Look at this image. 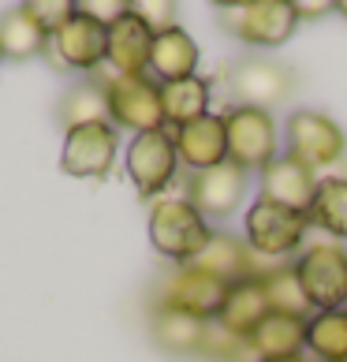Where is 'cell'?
<instances>
[{"label": "cell", "mask_w": 347, "mask_h": 362, "mask_svg": "<svg viewBox=\"0 0 347 362\" xmlns=\"http://www.w3.org/2000/svg\"><path fill=\"white\" fill-rule=\"evenodd\" d=\"M220 26L250 49H280L299 30L295 0H232L217 8Z\"/></svg>", "instance_id": "cell-1"}, {"label": "cell", "mask_w": 347, "mask_h": 362, "mask_svg": "<svg viewBox=\"0 0 347 362\" xmlns=\"http://www.w3.org/2000/svg\"><path fill=\"white\" fill-rule=\"evenodd\" d=\"M213 239L209 221L198 213L187 198H157L150 209V243L161 258L180 265H191Z\"/></svg>", "instance_id": "cell-2"}, {"label": "cell", "mask_w": 347, "mask_h": 362, "mask_svg": "<svg viewBox=\"0 0 347 362\" xmlns=\"http://www.w3.org/2000/svg\"><path fill=\"white\" fill-rule=\"evenodd\" d=\"M314 314L347 310V250L340 243H306L291 262Z\"/></svg>", "instance_id": "cell-3"}, {"label": "cell", "mask_w": 347, "mask_h": 362, "mask_svg": "<svg viewBox=\"0 0 347 362\" xmlns=\"http://www.w3.org/2000/svg\"><path fill=\"white\" fill-rule=\"evenodd\" d=\"M284 153L310 172L332 168L347 157V135L322 109H291L284 119Z\"/></svg>", "instance_id": "cell-4"}, {"label": "cell", "mask_w": 347, "mask_h": 362, "mask_svg": "<svg viewBox=\"0 0 347 362\" xmlns=\"http://www.w3.org/2000/svg\"><path fill=\"white\" fill-rule=\"evenodd\" d=\"M306 232H310V217L295 209H284L276 202L254 198V206L243 217V243L250 254L261 258H291L306 247Z\"/></svg>", "instance_id": "cell-5"}, {"label": "cell", "mask_w": 347, "mask_h": 362, "mask_svg": "<svg viewBox=\"0 0 347 362\" xmlns=\"http://www.w3.org/2000/svg\"><path fill=\"white\" fill-rule=\"evenodd\" d=\"M224 139H228V160L243 172H261L280 157V127L273 112L265 109H243L232 105L224 112Z\"/></svg>", "instance_id": "cell-6"}, {"label": "cell", "mask_w": 347, "mask_h": 362, "mask_svg": "<svg viewBox=\"0 0 347 362\" xmlns=\"http://www.w3.org/2000/svg\"><path fill=\"white\" fill-rule=\"evenodd\" d=\"M105 101H109V124L150 135L165 131V109H161V83L150 75H109L101 78Z\"/></svg>", "instance_id": "cell-7"}, {"label": "cell", "mask_w": 347, "mask_h": 362, "mask_svg": "<svg viewBox=\"0 0 347 362\" xmlns=\"http://www.w3.org/2000/svg\"><path fill=\"white\" fill-rule=\"evenodd\" d=\"M45 57L64 71H83L93 75L109 60V26H101L98 19L83 16V11H71V19H64L57 30L49 34V49Z\"/></svg>", "instance_id": "cell-8"}, {"label": "cell", "mask_w": 347, "mask_h": 362, "mask_svg": "<svg viewBox=\"0 0 347 362\" xmlns=\"http://www.w3.org/2000/svg\"><path fill=\"white\" fill-rule=\"evenodd\" d=\"M224 78H228L235 105H243V109H265V112L284 101L291 86H295L291 68L273 57H243L224 71Z\"/></svg>", "instance_id": "cell-9"}, {"label": "cell", "mask_w": 347, "mask_h": 362, "mask_svg": "<svg viewBox=\"0 0 347 362\" xmlns=\"http://www.w3.org/2000/svg\"><path fill=\"white\" fill-rule=\"evenodd\" d=\"M180 157L172 131H150V135H135L127 146V176L135 183L139 198H157L165 187L176 180Z\"/></svg>", "instance_id": "cell-10"}, {"label": "cell", "mask_w": 347, "mask_h": 362, "mask_svg": "<svg viewBox=\"0 0 347 362\" xmlns=\"http://www.w3.org/2000/svg\"><path fill=\"white\" fill-rule=\"evenodd\" d=\"M247 198V172L235 168L232 160H224L217 168L191 172L187 180V202H191L206 221H224L243 206Z\"/></svg>", "instance_id": "cell-11"}, {"label": "cell", "mask_w": 347, "mask_h": 362, "mask_svg": "<svg viewBox=\"0 0 347 362\" xmlns=\"http://www.w3.org/2000/svg\"><path fill=\"white\" fill-rule=\"evenodd\" d=\"M224 295H228V284H220L217 276L194 269V265H180V269L161 284V291H157V306L213 321L224 306Z\"/></svg>", "instance_id": "cell-12"}, {"label": "cell", "mask_w": 347, "mask_h": 362, "mask_svg": "<svg viewBox=\"0 0 347 362\" xmlns=\"http://www.w3.org/2000/svg\"><path fill=\"white\" fill-rule=\"evenodd\" d=\"M116 127L112 124H86L68 131L60 153V168L75 180H105L116 160Z\"/></svg>", "instance_id": "cell-13"}, {"label": "cell", "mask_w": 347, "mask_h": 362, "mask_svg": "<svg viewBox=\"0 0 347 362\" xmlns=\"http://www.w3.org/2000/svg\"><path fill=\"white\" fill-rule=\"evenodd\" d=\"M172 142H176V157L183 168L191 172H206L217 168L228 160V139H224V116L206 112L172 131Z\"/></svg>", "instance_id": "cell-14"}, {"label": "cell", "mask_w": 347, "mask_h": 362, "mask_svg": "<svg viewBox=\"0 0 347 362\" xmlns=\"http://www.w3.org/2000/svg\"><path fill=\"white\" fill-rule=\"evenodd\" d=\"M317 172H310L306 165H299L295 157L280 153L269 168L261 172V194L265 202H276L284 209H295L310 217V206H314V191H317Z\"/></svg>", "instance_id": "cell-15"}, {"label": "cell", "mask_w": 347, "mask_h": 362, "mask_svg": "<svg viewBox=\"0 0 347 362\" xmlns=\"http://www.w3.org/2000/svg\"><path fill=\"white\" fill-rule=\"evenodd\" d=\"M269 314H273L269 291H265V280H261V269H258L254 276H247V280H239V284L228 288L220 314L213 321H217L224 332H232L235 340H250V337H254V329Z\"/></svg>", "instance_id": "cell-16"}, {"label": "cell", "mask_w": 347, "mask_h": 362, "mask_svg": "<svg viewBox=\"0 0 347 362\" xmlns=\"http://www.w3.org/2000/svg\"><path fill=\"white\" fill-rule=\"evenodd\" d=\"M150 49H153L150 26L127 4L124 16L109 26V60L105 64H112L116 75H146L150 71Z\"/></svg>", "instance_id": "cell-17"}, {"label": "cell", "mask_w": 347, "mask_h": 362, "mask_svg": "<svg viewBox=\"0 0 347 362\" xmlns=\"http://www.w3.org/2000/svg\"><path fill=\"white\" fill-rule=\"evenodd\" d=\"M191 265H194V269H202V273H209V276H217L220 284H228V288L258 273L250 247L243 243V239L228 235V232H213V239L206 243V250L198 254Z\"/></svg>", "instance_id": "cell-18"}, {"label": "cell", "mask_w": 347, "mask_h": 362, "mask_svg": "<svg viewBox=\"0 0 347 362\" xmlns=\"http://www.w3.org/2000/svg\"><path fill=\"white\" fill-rule=\"evenodd\" d=\"M49 49V30L26 4L0 11V60H30Z\"/></svg>", "instance_id": "cell-19"}, {"label": "cell", "mask_w": 347, "mask_h": 362, "mask_svg": "<svg viewBox=\"0 0 347 362\" xmlns=\"http://www.w3.org/2000/svg\"><path fill=\"white\" fill-rule=\"evenodd\" d=\"M206 325L209 321L183 310H168V306H153L150 314V337L168 355H198L206 340Z\"/></svg>", "instance_id": "cell-20"}, {"label": "cell", "mask_w": 347, "mask_h": 362, "mask_svg": "<svg viewBox=\"0 0 347 362\" xmlns=\"http://www.w3.org/2000/svg\"><path fill=\"white\" fill-rule=\"evenodd\" d=\"M150 71H153V78H161V83H176V78L198 75V42L183 30V26L157 34L153 49H150Z\"/></svg>", "instance_id": "cell-21"}, {"label": "cell", "mask_w": 347, "mask_h": 362, "mask_svg": "<svg viewBox=\"0 0 347 362\" xmlns=\"http://www.w3.org/2000/svg\"><path fill=\"white\" fill-rule=\"evenodd\" d=\"M254 358H288L306 351V321L291 314H269L247 340Z\"/></svg>", "instance_id": "cell-22"}, {"label": "cell", "mask_w": 347, "mask_h": 362, "mask_svg": "<svg viewBox=\"0 0 347 362\" xmlns=\"http://www.w3.org/2000/svg\"><path fill=\"white\" fill-rule=\"evenodd\" d=\"M209 78H176V83H161V109H165V127H183L191 119L209 112Z\"/></svg>", "instance_id": "cell-23"}, {"label": "cell", "mask_w": 347, "mask_h": 362, "mask_svg": "<svg viewBox=\"0 0 347 362\" xmlns=\"http://www.w3.org/2000/svg\"><path fill=\"white\" fill-rule=\"evenodd\" d=\"M57 119L64 131L86 127V124H109V101H105L101 78H86V83L71 86L57 105Z\"/></svg>", "instance_id": "cell-24"}, {"label": "cell", "mask_w": 347, "mask_h": 362, "mask_svg": "<svg viewBox=\"0 0 347 362\" xmlns=\"http://www.w3.org/2000/svg\"><path fill=\"white\" fill-rule=\"evenodd\" d=\"M310 224L347 243V176H322L310 206Z\"/></svg>", "instance_id": "cell-25"}, {"label": "cell", "mask_w": 347, "mask_h": 362, "mask_svg": "<svg viewBox=\"0 0 347 362\" xmlns=\"http://www.w3.org/2000/svg\"><path fill=\"white\" fill-rule=\"evenodd\" d=\"M306 351L317 362H347V310H325L306 321Z\"/></svg>", "instance_id": "cell-26"}, {"label": "cell", "mask_w": 347, "mask_h": 362, "mask_svg": "<svg viewBox=\"0 0 347 362\" xmlns=\"http://www.w3.org/2000/svg\"><path fill=\"white\" fill-rule=\"evenodd\" d=\"M261 280H265V291H269L273 314H291V317H302V321L314 317V306L306 303V295H302V288H299L295 273H291V265L261 269Z\"/></svg>", "instance_id": "cell-27"}, {"label": "cell", "mask_w": 347, "mask_h": 362, "mask_svg": "<svg viewBox=\"0 0 347 362\" xmlns=\"http://www.w3.org/2000/svg\"><path fill=\"white\" fill-rule=\"evenodd\" d=\"M202 355H213L220 362H239L243 355H250V347H247V340H235L232 332H224L217 321H209L206 340H202Z\"/></svg>", "instance_id": "cell-28"}, {"label": "cell", "mask_w": 347, "mask_h": 362, "mask_svg": "<svg viewBox=\"0 0 347 362\" xmlns=\"http://www.w3.org/2000/svg\"><path fill=\"white\" fill-rule=\"evenodd\" d=\"M131 11L150 26V34H165V30H176L180 26V8L176 4H168V0H139V4H131Z\"/></svg>", "instance_id": "cell-29"}, {"label": "cell", "mask_w": 347, "mask_h": 362, "mask_svg": "<svg viewBox=\"0 0 347 362\" xmlns=\"http://www.w3.org/2000/svg\"><path fill=\"white\" fill-rule=\"evenodd\" d=\"M26 8H30L34 16L42 19V26H45L49 34L57 30V26H60L64 19H71V11H75V4H45V0H30Z\"/></svg>", "instance_id": "cell-30"}, {"label": "cell", "mask_w": 347, "mask_h": 362, "mask_svg": "<svg viewBox=\"0 0 347 362\" xmlns=\"http://www.w3.org/2000/svg\"><path fill=\"white\" fill-rule=\"evenodd\" d=\"M299 8V19H314V16H329L336 11V4H295Z\"/></svg>", "instance_id": "cell-31"}, {"label": "cell", "mask_w": 347, "mask_h": 362, "mask_svg": "<svg viewBox=\"0 0 347 362\" xmlns=\"http://www.w3.org/2000/svg\"><path fill=\"white\" fill-rule=\"evenodd\" d=\"M254 362H306L302 355H288V358H254Z\"/></svg>", "instance_id": "cell-32"}, {"label": "cell", "mask_w": 347, "mask_h": 362, "mask_svg": "<svg viewBox=\"0 0 347 362\" xmlns=\"http://www.w3.org/2000/svg\"><path fill=\"white\" fill-rule=\"evenodd\" d=\"M336 16H343V19H347V0H340V4H336Z\"/></svg>", "instance_id": "cell-33"}]
</instances>
